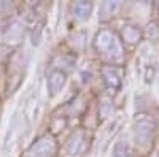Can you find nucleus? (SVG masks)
<instances>
[{
	"label": "nucleus",
	"instance_id": "f257e3e1",
	"mask_svg": "<svg viewBox=\"0 0 159 157\" xmlns=\"http://www.w3.org/2000/svg\"><path fill=\"white\" fill-rule=\"evenodd\" d=\"M154 130H156V124L154 119L148 114H139L134 121V133H135V140L143 145L150 140H153L154 137Z\"/></svg>",
	"mask_w": 159,
	"mask_h": 157
},
{
	"label": "nucleus",
	"instance_id": "f03ea898",
	"mask_svg": "<svg viewBox=\"0 0 159 157\" xmlns=\"http://www.w3.org/2000/svg\"><path fill=\"white\" fill-rule=\"evenodd\" d=\"M142 38H143V32L135 24H126L123 27V30H121V41L124 45L134 46V45L140 43Z\"/></svg>",
	"mask_w": 159,
	"mask_h": 157
},
{
	"label": "nucleus",
	"instance_id": "7ed1b4c3",
	"mask_svg": "<svg viewBox=\"0 0 159 157\" xmlns=\"http://www.w3.org/2000/svg\"><path fill=\"white\" fill-rule=\"evenodd\" d=\"M115 157H137L135 155V151L130 148V145L127 141H121L118 143L116 148H115Z\"/></svg>",
	"mask_w": 159,
	"mask_h": 157
}]
</instances>
